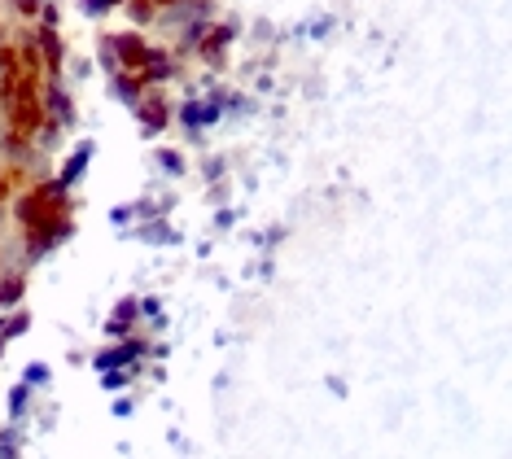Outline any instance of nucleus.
Listing matches in <instances>:
<instances>
[{
  "label": "nucleus",
  "mask_w": 512,
  "mask_h": 459,
  "mask_svg": "<svg viewBox=\"0 0 512 459\" xmlns=\"http://www.w3.org/2000/svg\"><path fill=\"white\" fill-rule=\"evenodd\" d=\"M162 167L176 175V171H180V153H162Z\"/></svg>",
  "instance_id": "1"
},
{
  "label": "nucleus",
  "mask_w": 512,
  "mask_h": 459,
  "mask_svg": "<svg viewBox=\"0 0 512 459\" xmlns=\"http://www.w3.org/2000/svg\"><path fill=\"white\" fill-rule=\"evenodd\" d=\"M0 219H5V206H0Z\"/></svg>",
  "instance_id": "2"
}]
</instances>
